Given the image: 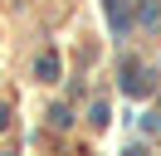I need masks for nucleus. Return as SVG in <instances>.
I'll return each instance as SVG.
<instances>
[{
  "instance_id": "nucleus-1",
  "label": "nucleus",
  "mask_w": 161,
  "mask_h": 156,
  "mask_svg": "<svg viewBox=\"0 0 161 156\" xmlns=\"http://www.w3.org/2000/svg\"><path fill=\"white\" fill-rule=\"evenodd\" d=\"M39 73H44V78H54V73H59V58L44 54V58H39Z\"/></svg>"
},
{
  "instance_id": "nucleus-2",
  "label": "nucleus",
  "mask_w": 161,
  "mask_h": 156,
  "mask_svg": "<svg viewBox=\"0 0 161 156\" xmlns=\"http://www.w3.org/2000/svg\"><path fill=\"white\" fill-rule=\"evenodd\" d=\"M132 156H147V151H132Z\"/></svg>"
}]
</instances>
